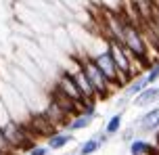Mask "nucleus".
<instances>
[{
    "label": "nucleus",
    "instance_id": "nucleus-1",
    "mask_svg": "<svg viewBox=\"0 0 159 155\" xmlns=\"http://www.w3.org/2000/svg\"><path fill=\"white\" fill-rule=\"evenodd\" d=\"M73 57H75V61L80 63V67L84 69V74L88 75V80H90L92 88H94L96 101H107V98H111L113 94H115L113 84L103 75V71L96 67V63L92 61V57H90L88 52H80V50H75Z\"/></svg>",
    "mask_w": 159,
    "mask_h": 155
},
{
    "label": "nucleus",
    "instance_id": "nucleus-2",
    "mask_svg": "<svg viewBox=\"0 0 159 155\" xmlns=\"http://www.w3.org/2000/svg\"><path fill=\"white\" fill-rule=\"evenodd\" d=\"M0 101L4 103L8 115H11L13 120H17V122H21V124H25L30 120V115H32L30 107L25 105L23 97L19 94V90H17L8 80H0Z\"/></svg>",
    "mask_w": 159,
    "mask_h": 155
},
{
    "label": "nucleus",
    "instance_id": "nucleus-3",
    "mask_svg": "<svg viewBox=\"0 0 159 155\" xmlns=\"http://www.w3.org/2000/svg\"><path fill=\"white\" fill-rule=\"evenodd\" d=\"M0 132H2V136L7 139V143L15 149V151H23V149L30 151V149L34 147V134L27 130L25 124L17 122V120H8V122L0 128Z\"/></svg>",
    "mask_w": 159,
    "mask_h": 155
},
{
    "label": "nucleus",
    "instance_id": "nucleus-4",
    "mask_svg": "<svg viewBox=\"0 0 159 155\" xmlns=\"http://www.w3.org/2000/svg\"><path fill=\"white\" fill-rule=\"evenodd\" d=\"M90 57H92V61L96 63V67L103 71V75L113 84V88H115V90H124V86H126V84H124V80H121L117 67H115L111 55H109V50H107V48H105V50H98V52H92Z\"/></svg>",
    "mask_w": 159,
    "mask_h": 155
},
{
    "label": "nucleus",
    "instance_id": "nucleus-5",
    "mask_svg": "<svg viewBox=\"0 0 159 155\" xmlns=\"http://www.w3.org/2000/svg\"><path fill=\"white\" fill-rule=\"evenodd\" d=\"M69 59H71L73 67H71V69H69V67H65V69H69V74L73 75V82H75V86H78L82 98H84V101H96L94 88H92V84H90V80H88V75L84 74V69L80 67V63L75 61L73 55H69Z\"/></svg>",
    "mask_w": 159,
    "mask_h": 155
},
{
    "label": "nucleus",
    "instance_id": "nucleus-6",
    "mask_svg": "<svg viewBox=\"0 0 159 155\" xmlns=\"http://www.w3.org/2000/svg\"><path fill=\"white\" fill-rule=\"evenodd\" d=\"M55 88L59 90V92H63L65 97H69L71 101H75V103H84V98H82L78 86H75V82H73V75L69 74V69H65V67L59 69V75H57V80H55Z\"/></svg>",
    "mask_w": 159,
    "mask_h": 155
},
{
    "label": "nucleus",
    "instance_id": "nucleus-7",
    "mask_svg": "<svg viewBox=\"0 0 159 155\" xmlns=\"http://www.w3.org/2000/svg\"><path fill=\"white\" fill-rule=\"evenodd\" d=\"M159 128V107H151L147 113H143L134 122V130L143 132V134H151Z\"/></svg>",
    "mask_w": 159,
    "mask_h": 155
},
{
    "label": "nucleus",
    "instance_id": "nucleus-8",
    "mask_svg": "<svg viewBox=\"0 0 159 155\" xmlns=\"http://www.w3.org/2000/svg\"><path fill=\"white\" fill-rule=\"evenodd\" d=\"M159 101V86H147L144 90H140L136 97H132V105L138 107V109H147V107H153Z\"/></svg>",
    "mask_w": 159,
    "mask_h": 155
},
{
    "label": "nucleus",
    "instance_id": "nucleus-9",
    "mask_svg": "<svg viewBox=\"0 0 159 155\" xmlns=\"http://www.w3.org/2000/svg\"><path fill=\"white\" fill-rule=\"evenodd\" d=\"M71 140H73V132H59V130H55L46 139V147L50 149V151H59V149L67 147Z\"/></svg>",
    "mask_w": 159,
    "mask_h": 155
},
{
    "label": "nucleus",
    "instance_id": "nucleus-10",
    "mask_svg": "<svg viewBox=\"0 0 159 155\" xmlns=\"http://www.w3.org/2000/svg\"><path fill=\"white\" fill-rule=\"evenodd\" d=\"M92 122H94V115H86V113H82V111H80V113L71 115V117L67 120L65 128H67V132H78V130L88 128Z\"/></svg>",
    "mask_w": 159,
    "mask_h": 155
},
{
    "label": "nucleus",
    "instance_id": "nucleus-11",
    "mask_svg": "<svg viewBox=\"0 0 159 155\" xmlns=\"http://www.w3.org/2000/svg\"><path fill=\"white\" fill-rule=\"evenodd\" d=\"M121 126H124V109H119L117 113H113L111 117L107 120L103 132H105V134H109V136H115V134H119Z\"/></svg>",
    "mask_w": 159,
    "mask_h": 155
},
{
    "label": "nucleus",
    "instance_id": "nucleus-12",
    "mask_svg": "<svg viewBox=\"0 0 159 155\" xmlns=\"http://www.w3.org/2000/svg\"><path fill=\"white\" fill-rule=\"evenodd\" d=\"M103 147L101 143H98V139L96 136H92V139H88V140H84L82 145H80V149H78V155H94L98 149Z\"/></svg>",
    "mask_w": 159,
    "mask_h": 155
},
{
    "label": "nucleus",
    "instance_id": "nucleus-13",
    "mask_svg": "<svg viewBox=\"0 0 159 155\" xmlns=\"http://www.w3.org/2000/svg\"><path fill=\"white\" fill-rule=\"evenodd\" d=\"M144 78H147V84L149 86L157 84V80H159V59H155L151 65L144 69Z\"/></svg>",
    "mask_w": 159,
    "mask_h": 155
},
{
    "label": "nucleus",
    "instance_id": "nucleus-14",
    "mask_svg": "<svg viewBox=\"0 0 159 155\" xmlns=\"http://www.w3.org/2000/svg\"><path fill=\"white\" fill-rule=\"evenodd\" d=\"M98 7H101V8H107V11H115V13H119L121 0H98Z\"/></svg>",
    "mask_w": 159,
    "mask_h": 155
},
{
    "label": "nucleus",
    "instance_id": "nucleus-15",
    "mask_svg": "<svg viewBox=\"0 0 159 155\" xmlns=\"http://www.w3.org/2000/svg\"><path fill=\"white\" fill-rule=\"evenodd\" d=\"M30 155H50V149L46 145H34L30 149Z\"/></svg>",
    "mask_w": 159,
    "mask_h": 155
},
{
    "label": "nucleus",
    "instance_id": "nucleus-16",
    "mask_svg": "<svg viewBox=\"0 0 159 155\" xmlns=\"http://www.w3.org/2000/svg\"><path fill=\"white\" fill-rule=\"evenodd\" d=\"M8 120H13V117L8 115V111H7V107H4V103L0 101V128H2V126H4Z\"/></svg>",
    "mask_w": 159,
    "mask_h": 155
},
{
    "label": "nucleus",
    "instance_id": "nucleus-17",
    "mask_svg": "<svg viewBox=\"0 0 159 155\" xmlns=\"http://www.w3.org/2000/svg\"><path fill=\"white\" fill-rule=\"evenodd\" d=\"M121 139L126 140V143H130V140L134 139V126H132V128H128V130H124V132H121Z\"/></svg>",
    "mask_w": 159,
    "mask_h": 155
},
{
    "label": "nucleus",
    "instance_id": "nucleus-18",
    "mask_svg": "<svg viewBox=\"0 0 159 155\" xmlns=\"http://www.w3.org/2000/svg\"><path fill=\"white\" fill-rule=\"evenodd\" d=\"M96 139H98V143H101V145H105V143H107V140H109V134H105L103 130L98 132V134H94Z\"/></svg>",
    "mask_w": 159,
    "mask_h": 155
},
{
    "label": "nucleus",
    "instance_id": "nucleus-19",
    "mask_svg": "<svg viewBox=\"0 0 159 155\" xmlns=\"http://www.w3.org/2000/svg\"><path fill=\"white\" fill-rule=\"evenodd\" d=\"M153 134H155V143H153V145H157V147H159V128L153 132Z\"/></svg>",
    "mask_w": 159,
    "mask_h": 155
},
{
    "label": "nucleus",
    "instance_id": "nucleus-20",
    "mask_svg": "<svg viewBox=\"0 0 159 155\" xmlns=\"http://www.w3.org/2000/svg\"><path fill=\"white\" fill-rule=\"evenodd\" d=\"M75 155H78V153H75Z\"/></svg>",
    "mask_w": 159,
    "mask_h": 155
}]
</instances>
